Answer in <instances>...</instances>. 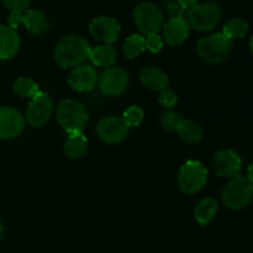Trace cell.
Masks as SVG:
<instances>
[{"instance_id":"6da1fadb","label":"cell","mask_w":253,"mask_h":253,"mask_svg":"<svg viewBox=\"0 0 253 253\" xmlns=\"http://www.w3.org/2000/svg\"><path fill=\"white\" fill-rule=\"evenodd\" d=\"M91 47L81 36H66L57 43L54 49V59L62 68H72L81 66L89 58Z\"/></svg>"},{"instance_id":"7a4b0ae2","label":"cell","mask_w":253,"mask_h":253,"mask_svg":"<svg viewBox=\"0 0 253 253\" xmlns=\"http://www.w3.org/2000/svg\"><path fill=\"white\" fill-rule=\"evenodd\" d=\"M57 123L68 135L82 132L88 123V111L83 104L73 99H66L58 104L56 111Z\"/></svg>"},{"instance_id":"3957f363","label":"cell","mask_w":253,"mask_h":253,"mask_svg":"<svg viewBox=\"0 0 253 253\" xmlns=\"http://www.w3.org/2000/svg\"><path fill=\"white\" fill-rule=\"evenodd\" d=\"M232 49L231 40L222 32L202 37L197 43V53L202 61L210 64H216L225 61Z\"/></svg>"},{"instance_id":"277c9868","label":"cell","mask_w":253,"mask_h":253,"mask_svg":"<svg viewBox=\"0 0 253 253\" xmlns=\"http://www.w3.org/2000/svg\"><path fill=\"white\" fill-rule=\"evenodd\" d=\"M221 198L225 207L229 209H244L253 199V184L249 178L236 175L225 185Z\"/></svg>"},{"instance_id":"5b68a950","label":"cell","mask_w":253,"mask_h":253,"mask_svg":"<svg viewBox=\"0 0 253 253\" xmlns=\"http://www.w3.org/2000/svg\"><path fill=\"white\" fill-rule=\"evenodd\" d=\"M188 25L197 31H210L221 20V9L214 1L197 4L187 14Z\"/></svg>"},{"instance_id":"8992f818","label":"cell","mask_w":253,"mask_h":253,"mask_svg":"<svg viewBox=\"0 0 253 253\" xmlns=\"http://www.w3.org/2000/svg\"><path fill=\"white\" fill-rule=\"evenodd\" d=\"M208 182V170L198 161H187L178 174V185L185 194H195Z\"/></svg>"},{"instance_id":"52a82bcc","label":"cell","mask_w":253,"mask_h":253,"mask_svg":"<svg viewBox=\"0 0 253 253\" xmlns=\"http://www.w3.org/2000/svg\"><path fill=\"white\" fill-rule=\"evenodd\" d=\"M133 20L137 29L143 35L158 34L165 26V17L155 4L148 1L140 2L133 10Z\"/></svg>"},{"instance_id":"ba28073f","label":"cell","mask_w":253,"mask_h":253,"mask_svg":"<svg viewBox=\"0 0 253 253\" xmlns=\"http://www.w3.org/2000/svg\"><path fill=\"white\" fill-rule=\"evenodd\" d=\"M96 135L108 145H118L123 142L128 135V126L126 125L123 118L106 116L99 120L96 125Z\"/></svg>"},{"instance_id":"9c48e42d","label":"cell","mask_w":253,"mask_h":253,"mask_svg":"<svg viewBox=\"0 0 253 253\" xmlns=\"http://www.w3.org/2000/svg\"><path fill=\"white\" fill-rule=\"evenodd\" d=\"M53 111V101L47 94L37 93L32 96L26 110V121L32 127H42L49 120Z\"/></svg>"},{"instance_id":"30bf717a","label":"cell","mask_w":253,"mask_h":253,"mask_svg":"<svg viewBox=\"0 0 253 253\" xmlns=\"http://www.w3.org/2000/svg\"><path fill=\"white\" fill-rule=\"evenodd\" d=\"M100 90L106 96H118L125 91L128 85V74L119 67L106 68L98 78Z\"/></svg>"},{"instance_id":"8fae6325","label":"cell","mask_w":253,"mask_h":253,"mask_svg":"<svg viewBox=\"0 0 253 253\" xmlns=\"http://www.w3.org/2000/svg\"><path fill=\"white\" fill-rule=\"evenodd\" d=\"M89 32L96 41L110 44L119 39L121 27L119 22L113 17L99 16L90 22Z\"/></svg>"},{"instance_id":"7c38bea8","label":"cell","mask_w":253,"mask_h":253,"mask_svg":"<svg viewBox=\"0 0 253 253\" xmlns=\"http://www.w3.org/2000/svg\"><path fill=\"white\" fill-rule=\"evenodd\" d=\"M98 73L90 64H81L74 67L68 76V84L73 90L86 93L95 88L98 83Z\"/></svg>"},{"instance_id":"4fadbf2b","label":"cell","mask_w":253,"mask_h":253,"mask_svg":"<svg viewBox=\"0 0 253 253\" xmlns=\"http://www.w3.org/2000/svg\"><path fill=\"white\" fill-rule=\"evenodd\" d=\"M212 168L219 177L234 178L239 175L242 168L241 157L231 150L219 151L211 161Z\"/></svg>"},{"instance_id":"5bb4252c","label":"cell","mask_w":253,"mask_h":253,"mask_svg":"<svg viewBox=\"0 0 253 253\" xmlns=\"http://www.w3.org/2000/svg\"><path fill=\"white\" fill-rule=\"evenodd\" d=\"M25 127V119L14 108H0V138L11 140L17 137Z\"/></svg>"},{"instance_id":"9a60e30c","label":"cell","mask_w":253,"mask_h":253,"mask_svg":"<svg viewBox=\"0 0 253 253\" xmlns=\"http://www.w3.org/2000/svg\"><path fill=\"white\" fill-rule=\"evenodd\" d=\"M163 36L169 46H180L189 36V25L183 17H173L163 26Z\"/></svg>"},{"instance_id":"2e32d148","label":"cell","mask_w":253,"mask_h":253,"mask_svg":"<svg viewBox=\"0 0 253 253\" xmlns=\"http://www.w3.org/2000/svg\"><path fill=\"white\" fill-rule=\"evenodd\" d=\"M20 44L17 32L6 25H0V59H11L19 52Z\"/></svg>"},{"instance_id":"e0dca14e","label":"cell","mask_w":253,"mask_h":253,"mask_svg":"<svg viewBox=\"0 0 253 253\" xmlns=\"http://www.w3.org/2000/svg\"><path fill=\"white\" fill-rule=\"evenodd\" d=\"M140 82L150 90L162 91L167 89L169 79L167 74L161 69L147 67V68H143L140 73Z\"/></svg>"},{"instance_id":"ac0fdd59","label":"cell","mask_w":253,"mask_h":253,"mask_svg":"<svg viewBox=\"0 0 253 253\" xmlns=\"http://www.w3.org/2000/svg\"><path fill=\"white\" fill-rule=\"evenodd\" d=\"M22 25L32 35H43L48 30V20L40 10H27L22 14Z\"/></svg>"},{"instance_id":"d6986e66","label":"cell","mask_w":253,"mask_h":253,"mask_svg":"<svg viewBox=\"0 0 253 253\" xmlns=\"http://www.w3.org/2000/svg\"><path fill=\"white\" fill-rule=\"evenodd\" d=\"M116 49L111 44L103 43L91 48L89 59L96 67H111L116 61Z\"/></svg>"},{"instance_id":"ffe728a7","label":"cell","mask_w":253,"mask_h":253,"mask_svg":"<svg viewBox=\"0 0 253 253\" xmlns=\"http://www.w3.org/2000/svg\"><path fill=\"white\" fill-rule=\"evenodd\" d=\"M175 131H177L180 140L184 141L185 143H189V145H195V143L200 142L203 137L202 126L195 121L190 120V119H182Z\"/></svg>"},{"instance_id":"44dd1931","label":"cell","mask_w":253,"mask_h":253,"mask_svg":"<svg viewBox=\"0 0 253 253\" xmlns=\"http://www.w3.org/2000/svg\"><path fill=\"white\" fill-rule=\"evenodd\" d=\"M86 147H88V141L83 133H71L64 142V153L72 160H78L85 155Z\"/></svg>"},{"instance_id":"7402d4cb","label":"cell","mask_w":253,"mask_h":253,"mask_svg":"<svg viewBox=\"0 0 253 253\" xmlns=\"http://www.w3.org/2000/svg\"><path fill=\"white\" fill-rule=\"evenodd\" d=\"M217 212V202L212 198H207L198 203L194 209V216L202 226L209 224Z\"/></svg>"},{"instance_id":"603a6c76","label":"cell","mask_w":253,"mask_h":253,"mask_svg":"<svg viewBox=\"0 0 253 253\" xmlns=\"http://www.w3.org/2000/svg\"><path fill=\"white\" fill-rule=\"evenodd\" d=\"M146 49V39L142 35L133 34L125 40L123 46V52L127 58L140 57Z\"/></svg>"},{"instance_id":"cb8c5ba5","label":"cell","mask_w":253,"mask_h":253,"mask_svg":"<svg viewBox=\"0 0 253 253\" xmlns=\"http://www.w3.org/2000/svg\"><path fill=\"white\" fill-rule=\"evenodd\" d=\"M247 30H249V24L244 19H241V17H234V19L229 20L225 24L222 34L230 40L241 39V37H244L247 34Z\"/></svg>"},{"instance_id":"d4e9b609","label":"cell","mask_w":253,"mask_h":253,"mask_svg":"<svg viewBox=\"0 0 253 253\" xmlns=\"http://www.w3.org/2000/svg\"><path fill=\"white\" fill-rule=\"evenodd\" d=\"M12 90H14V93L16 95L21 96V98H32L37 93H40V88L37 85V83H35L32 79L25 78V77L17 78L14 82Z\"/></svg>"},{"instance_id":"484cf974","label":"cell","mask_w":253,"mask_h":253,"mask_svg":"<svg viewBox=\"0 0 253 253\" xmlns=\"http://www.w3.org/2000/svg\"><path fill=\"white\" fill-rule=\"evenodd\" d=\"M123 120L125 121V124L128 126V128L136 127V126L140 125L143 120L142 109L138 108V106L136 105L130 106V108H127L124 111Z\"/></svg>"},{"instance_id":"4316f807","label":"cell","mask_w":253,"mask_h":253,"mask_svg":"<svg viewBox=\"0 0 253 253\" xmlns=\"http://www.w3.org/2000/svg\"><path fill=\"white\" fill-rule=\"evenodd\" d=\"M182 119L180 114L174 113V111H166L161 115V125L165 130L175 131Z\"/></svg>"},{"instance_id":"83f0119b","label":"cell","mask_w":253,"mask_h":253,"mask_svg":"<svg viewBox=\"0 0 253 253\" xmlns=\"http://www.w3.org/2000/svg\"><path fill=\"white\" fill-rule=\"evenodd\" d=\"M2 2H4L5 7L9 9L11 12L24 14L29 9L31 0H2Z\"/></svg>"},{"instance_id":"f1b7e54d","label":"cell","mask_w":253,"mask_h":253,"mask_svg":"<svg viewBox=\"0 0 253 253\" xmlns=\"http://www.w3.org/2000/svg\"><path fill=\"white\" fill-rule=\"evenodd\" d=\"M158 100H160L161 105H163L165 108L170 109L177 104L178 98H177V94H175L174 91L170 90V89H165V90H162L160 93Z\"/></svg>"},{"instance_id":"f546056e","label":"cell","mask_w":253,"mask_h":253,"mask_svg":"<svg viewBox=\"0 0 253 253\" xmlns=\"http://www.w3.org/2000/svg\"><path fill=\"white\" fill-rule=\"evenodd\" d=\"M163 47V39L158 34L148 35L146 39V48L152 53H158Z\"/></svg>"},{"instance_id":"4dcf8cb0","label":"cell","mask_w":253,"mask_h":253,"mask_svg":"<svg viewBox=\"0 0 253 253\" xmlns=\"http://www.w3.org/2000/svg\"><path fill=\"white\" fill-rule=\"evenodd\" d=\"M166 9H167L170 19H173V17H183V14H184V10L182 9L178 0H168L166 2Z\"/></svg>"},{"instance_id":"1f68e13d","label":"cell","mask_w":253,"mask_h":253,"mask_svg":"<svg viewBox=\"0 0 253 253\" xmlns=\"http://www.w3.org/2000/svg\"><path fill=\"white\" fill-rule=\"evenodd\" d=\"M22 25V14L19 12H11L9 16V27L11 29H17V27Z\"/></svg>"},{"instance_id":"d6a6232c","label":"cell","mask_w":253,"mask_h":253,"mask_svg":"<svg viewBox=\"0 0 253 253\" xmlns=\"http://www.w3.org/2000/svg\"><path fill=\"white\" fill-rule=\"evenodd\" d=\"M178 1H179L180 6L184 11H189L190 9H193L198 4V0H178Z\"/></svg>"},{"instance_id":"836d02e7","label":"cell","mask_w":253,"mask_h":253,"mask_svg":"<svg viewBox=\"0 0 253 253\" xmlns=\"http://www.w3.org/2000/svg\"><path fill=\"white\" fill-rule=\"evenodd\" d=\"M249 179H250V182L253 184V163L252 165H250V167H249Z\"/></svg>"},{"instance_id":"e575fe53","label":"cell","mask_w":253,"mask_h":253,"mask_svg":"<svg viewBox=\"0 0 253 253\" xmlns=\"http://www.w3.org/2000/svg\"><path fill=\"white\" fill-rule=\"evenodd\" d=\"M2 232H4V225H2V220L1 217H0V239H1L2 236Z\"/></svg>"},{"instance_id":"d590c367","label":"cell","mask_w":253,"mask_h":253,"mask_svg":"<svg viewBox=\"0 0 253 253\" xmlns=\"http://www.w3.org/2000/svg\"><path fill=\"white\" fill-rule=\"evenodd\" d=\"M250 49H251V52L253 54V36L251 37V40H250Z\"/></svg>"}]
</instances>
